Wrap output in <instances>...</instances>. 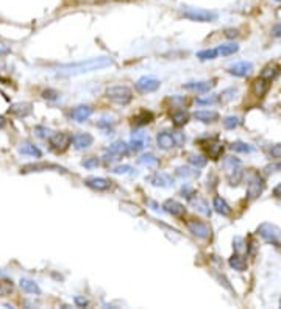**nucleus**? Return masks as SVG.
Masks as SVG:
<instances>
[{
    "mask_svg": "<svg viewBox=\"0 0 281 309\" xmlns=\"http://www.w3.org/2000/svg\"><path fill=\"white\" fill-rule=\"evenodd\" d=\"M114 61L111 56H97L89 58L85 61H77L70 64H63L56 69V77H77V75L89 73L95 71H103L106 67L113 66Z\"/></svg>",
    "mask_w": 281,
    "mask_h": 309,
    "instance_id": "f257e3e1",
    "label": "nucleus"
},
{
    "mask_svg": "<svg viewBox=\"0 0 281 309\" xmlns=\"http://www.w3.org/2000/svg\"><path fill=\"white\" fill-rule=\"evenodd\" d=\"M181 16L188 20L194 22H214L217 20L219 14L216 11L203 10V8H194V6H183Z\"/></svg>",
    "mask_w": 281,
    "mask_h": 309,
    "instance_id": "f03ea898",
    "label": "nucleus"
},
{
    "mask_svg": "<svg viewBox=\"0 0 281 309\" xmlns=\"http://www.w3.org/2000/svg\"><path fill=\"white\" fill-rule=\"evenodd\" d=\"M105 95L111 102L119 105H127L133 99V92L128 86H108L105 89Z\"/></svg>",
    "mask_w": 281,
    "mask_h": 309,
    "instance_id": "7ed1b4c3",
    "label": "nucleus"
},
{
    "mask_svg": "<svg viewBox=\"0 0 281 309\" xmlns=\"http://www.w3.org/2000/svg\"><path fill=\"white\" fill-rule=\"evenodd\" d=\"M258 235L269 244L280 245V242H281V230L273 223H269V222L261 223L260 228H258Z\"/></svg>",
    "mask_w": 281,
    "mask_h": 309,
    "instance_id": "20e7f679",
    "label": "nucleus"
},
{
    "mask_svg": "<svg viewBox=\"0 0 281 309\" xmlns=\"http://www.w3.org/2000/svg\"><path fill=\"white\" fill-rule=\"evenodd\" d=\"M128 152H130L128 144H125L123 141H116L108 147L105 156H103V160H105L106 163H113L116 160H119L121 156H125Z\"/></svg>",
    "mask_w": 281,
    "mask_h": 309,
    "instance_id": "39448f33",
    "label": "nucleus"
},
{
    "mask_svg": "<svg viewBox=\"0 0 281 309\" xmlns=\"http://www.w3.org/2000/svg\"><path fill=\"white\" fill-rule=\"evenodd\" d=\"M264 191V180L255 173V175H251L250 182H248V187H247V195L250 200H255L258 199Z\"/></svg>",
    "mask_w": 281,
    "mask_h": 309,
    "instance_id": "423d86ee",
    "label": "nucleus"
},
{
    "mask_svg": "<svg viewBox=\"0 0 281 309\" xmlns=\"http://www.w3.org/2000/svg\"><path fill=\"white\" fill-rule=\"evenodd\" d=\"M49 139H50L52 148H55L56 152H64V150L70 145V136L68 133H64V131L53 133Z\"/></svg>",
    "mask_w": 281,
    "mask_h": 309,
    "instance_id": "0eeeda50",
    "label": "nucleus"
},
{
    "mask_svg": "<svg viewBox=\"0 0 281 309\" xmlns=\"http://www.w3.org/2000/svg\"><path fill=\"white\" fill-rule=\"evenodd\" d=\"M135 86H136V89L139 92L147 94V92H155L157 89H159L161 83H159V80L153 78V77H140L136 81Z\"/></svg>",
    "mask_w": 281,
    "mask_h": 309,
    "instance_id": "6e6552de",
    "label": "nucleus"
},
{
    "mask_svg": "<svg viewBox=\"0 0 281 309\" xmlns=\"http://www.w3.org/2000/svg\"><path fill=\"white\" fill-rule=\"evenodd\" d=\"M70 144L77 150H85L94 144V138L89 133H75L70 136Z\"/></svg>",
    "mask_w": 281,
    "mask_h": 309,
    "instance_id": "1a4fd4ad",
    "label": "nucleus"
},
{
    "mask_svg": "<svg viewBox=\"0 0 281 309\" xmlns=\"http://www.w3.org/2000/svg\"><path fill=\"white\" fill-rule=\"evenodd\" d=\"M188 228L194 236H197L198 239H208L211 236V230L206 223L198 222V220H191L188 222Z\"/></svg>",
    "mask_w": 281,
    "mask_h": 309,
    "instance_id": "9d476101",
    "label": "nucleus"
},
{
    "mask_svg": "<svg viewBox=\"0 0 281 309\" xmlns=\"http://www.w3.org/2000/svg\"><path fill=\"white\" fill-rule=\"evenodd\" d=\"M94 109L89 107V105H78L72 111H70V119L75 120V122H85L91 116H92Z\"/></svg>",
    "mask_w": 281,
    "mask_h": 309,
    "instance_id": "9b49d317",
    "label": "nucleus"
},
{
    "mask_svg": "<svg viewBox=\"0 0 281 309\" xmlns=\"http://www.w3.org/2000/svg\"><path fill=\"white\" fill-rule=\"evenodd\" d=\"M162 209H164L167 214H171L174 217H181L184 213H186L184 205H181L180 201H176L174 199H167L164 203H162Z\"/></svg>",
    "mask_w": 281,
    "mask_h": 309,
    "instance_id": "f8f14e48",
    "label": "nucleus"
},
{
    "mask_svg": "<svg viewBox=\"0 0 281 309\" xmlns=\"http://www.w3.org/2000/svg\"><path fill=\"white\" fill-rule=\"evenodd\" d=\"M149 183L155 187H171L174 184V178L164 172H157L149 177Z\"/></svg>",
    "mask_w": 281,
    "mask_h": 309,
    "instance_id": "ddd939ff",
    "label": "nucleus"
},
{
    "mask_svg": "<svg viewBox=\"0 0 281 309\" xmlns=\"http://www.w3.org/2000/svg\"><path fill=\"white\" fill-rule=\"evenodd\" d=\"M10 114L16 116V117H27L32 114L33 111V105L28 103V102H19V103H14L10 107Z\"/></svg>",
    "mask_w": 281,
    "mask_h": 309,
    "instance_id": "4468645a",
    "label": "nucleus"
},
{
    "mask_svg": "<svg viewBox=\"0 0 281 309\" xmlns=\"http://www.w3.org/2000/svg\"><path fill=\"white\" fill-rule=\"evenodd\" d=\"M85 184L88 187H91L94 191H108L111 187V182L106 178H102V177H91V178H86L85 180Z\"/></svg>",
    "mask_w": 281,
    "mask_h": 309,
    "instance_id": "2eb2a0df",
    "label": "nucleus"
},
{
    "mask_svg": "<svg viewBox=\"0 0 281 309\" xmlns=\"http://www.w3.org/2000/svg\"><path fill=\"white\" fill-rule=\"evenodd\" d=\"M44 170H64L63 167L56 164H49V163H41V164H27L20 169L22 173L28 172H44Z\"/></svg>",
    "mask_w": 281,
    "mask_h": 309,
    "instance_id": "dca6fc26",
    "label": "nucleus"
},
{
    "mask_svg": "<svg viewBox=\"0 0 281 309\" xmlns=\"http://www.w3.org/2000/svg\"><path fill=\"white\" fill-rule=\"evenodd\" d=\"M214 85H216L214 81H191V83H186V85H183V88L194 92H210Z\"/></svg>",
    "mask_w": 281,
    "mask_h": 309,
    "instance_id": "f3484780",
    "label": "nucleus"
},
{
    "mask_svg": "<svg viewBox=\"0 0 281 309\" xmlns=\"http://www.w3.org/2000/svg\"><path fill=\"white\" fill-rule=\"evenodd\" d=\"M251 71H253V64L250 61H239V63L233 64L228 72L234 75V77H246V75H248Z\"/></svg>",
    "mask_w": 281,
    "mask_h": 309,
    "instance_id": "a211bd4d",
    "label": "nucleus"
},
{
    "mask_svg": "<svg viewBox=\"0 0 281 309\" xmlns=\"http://www.w3.org/2000/svg\"><path fill=\"white\" fill-rule=\"evenodd\" d=\"M157 142H158V147L162 148V150H171V148L176 147V142H175V139L172 136V133H169V131L158 133Z\"/></svg>",
    "mask_w": 281,
    "mask_h": 309,
    "instance_id": "6ab92c4d",
    "label": "nucleus"
},
{
    "mask_svg": "<svg viewBox=\"0 0 281 309\" xmlns=\"http://www.w3.org/2000/svg\"><path fill=\"white\" fill-rule=\"evenodd\" d=\"M149 142V138H147V134H144L142 131H139V133H133V136H131V142H130V150H133V152H140L145 144Z\"/></svg>",
    "mask_w": 281,
    "mask_h": 309,
    "instance_id": "aec40b11",
    "label": "nucleus"
},
{
    "mask_svg": "<svg viewBox=\"0 0 281 309\" xmlns=\"http://www.w3.org/2000/svg\"><path fill=\"white\" fill-rule=\"evenodd\" d=\"M269 80H265V78H256L253 81V85H251V92H253L256 97H263L265 92L269 91Z\"/></svg>",
    "mask_w": 281,
    "mask_h": 309,
    "instance_id": "412c9836",
    "label": "nucleus"
},
{
    "mask_svg": "<svg viewBox=\"0 0 281 309\" xmlns=\"http://www.w3.org/2000/svg\"><path fill=\"white\" fill-rule=\"evenodd\" d=\"M191 203H192V206L195 208L197 213H200V214H203V216H206V217L211 216L210 205H208V203H206L203 199H200V197H197V195H194V197L191 199Z\"/></svg>",
    "mask_w": 281,
    "mask_h": 309,
    "instance_id": "4be33fe9",
    "label": "nucleus"
},
{
    "mask_svg": "<svg viewBox=\"0 0 281 309\" xmlns=\"http://www.w3.org/2000/svg\"><path fill=\"white\" fill-rule=\"evenodd\" d=\"M212 208L214 211H216L217 214L220 216H230L231 214V208L230 205L222 199V197H214V201H212Z\"/></svg>",
    "mask_w": 281,
    "mask_h": 309,
    "instance_id": "5701e85b",
    "label": "nucleus"
},
{
    "mask_svg": "<svg viewBox=\"0 0 281 309\" xmlns=\"http://www.w3.org/2000/svg\"><path fill=\"white\" fill-rule=\"evenodd\" d=\"M194 117L198 120V122L211 124V122H216V120L219 119V114L216 111H195Z\"/></svg>",
    "mask_w": 281,
    "mask_h": 309,
    "instance_id": "b1692460",
    "label": "nucleus"
},
{
    "mask_svg": "<svg viewBox=\"0 0 281 309\" xmlns=\"http://www.w3.org/2000/svg\"><path fill=\"white\" fill-rule=\"evenodd\" d=\"M138 163L140 165H145V167H149V169H157L158 165H159V160L155 155H152V153L140 155L138 158Z\"/></svg>",
    "mask_w": 281,
    "mask_h": 309,
    "instance_id": "393cba45",
    "label": "nucleus"
},
{
    "mask_svg": "<svg viewBox=\"0 0 281 309\" xmlns=\"http://www.w3.org/2000/svg\"><path fill=\"white\" fill-rule=\"evenodd\" d=\"M19 153L27 155V156H33V158H41V156H42V152H41V150H39L38 147H36V145L30 144V142H24V144H20V147H19Z\"/></svg>",
    "mask_w": 281,
    "mask_h": 309,
    "instance_id": "a878e982",
    "label": "nucleus"
},
{
    "mask_svg": "<svg viewBox=\"0 0 281 309\" xmlns=\"http://www.w3.org/2000/svg\"><path fill=\"white\" fill-rule=\"evenodd\" d=\"M19 284H20L22 291L27 292V293H36V295H39V293H41L39 286L36 284L33 280H28V278H22V280L19 281Z\"/></svg>",
    "mask_w": 281,
    "mask_h": 309,
    "instance_id": "bb28decb",
    "label": "nucleus"
},
{
    "mask_svg": "<svg viewBox=\"0 0 281 309\" xmlns=\"http://www.w3.org/2000/svg\"><path fill=\"white\" fill-rule=\"evenodd\" d=\"M228 264H230V267H233L234 270H238V272H246V270H247V262H246V259H244L241 254L231 256L230 261H228Z\"/></svg>",
    "mask_w": 281,
    "mask_h": 309,
    "instance_id": "cd10ccee",
    "label": "nucleus"
},
{
    "mask_svg": "<svg viewBox=\"0 0 281 309\" xmlns=\"http://www.w3.org/2000/svg\"><path fill=\"white\" fill-rule=\"evenodd\" d=\"M171 117H172V124H174L175 127H183V125H186L188 120H189V114H188V112L184 111V109L175 111Z\"/></svg>",
    "mask_w": 281,
    "mask_h": 309,
    "instance_id": "c85d7f7f",
    "label": "nucleus"
},
{
    "mask_svg": "<svg viewBox=\"0 0 281 309\" xmlns=\"http://www.w3.org/2000/svg\"><path fill=\"white\" fill-rule=\"evenodd\" d=\"M152 120H153V114L150 111H140V112H138L135 117H133V122H135L136 125H139V127L150 124Z\"/></svg>",
    "mask_w": 281,
    "mask_h": 309,
    "instance_id": "c756f323",
    "label": "nucleus"
},
{
    "mask_svg": "<svg viewBox=\"0 0 281 309\" xmlns=\"http://www.w3.org/2000/svg\"><path fill=\"white\" fill-rule=\"evenodd\" d=\"M175 175L178 178H194L198 175V170L197 169H191V167H186V165H180V167H176L175 170Z\"/></svg>",
    "mask_w": 281,
    "mask_h": 309,
    "instance_id": "7c9ffc66",
    "label": "nucleus"
},
{
    "mask_svg": "<svg viewBox=\"0 0 281 309\" xmlns=\"http://www.w3.org/2000/svg\"><path fill=\"white\" fill-rule=\"evenodd\" d=\"M217 50H219V54H220V55L228 56V55L236 54V52L239 50V46H238V44H236V42H227V44H222V46H220Z\"/></svg>",
    "mask_w": 281,
    "mask_h": 309,
    "instance_id": "2f4dec72",
    "label": "nucleus"
},
{
    "mask_svg": "<svg viewBox=\"0 0 281 309\" xmlns=\"http://www.w3.org/2000/svg\"><path fill=\"white\" fill-rule=\"evenodd\" d=\"M188 160L195 169H202L206 165V163H208V158L203 156V155H189Z\"/></svg>",
    "mask_w": 281,
    "mask_h": 309,
    "instance_id": "473e14b6",
    "label": "nucleus"
},
{
    "mask_svg": "<svg viewBox=\"0 0 281 309\" xmlns=\"http://www.w3.org/2000/svg\"><path fill=\"white\" fill-rule=\"evenodd\" d=\"M231 150H234V152L238 153H250L253 152V147H251L250 144H247V142H242V141H236L231 144Z\"/></svg>",
    "mask_w": 281,
    "mask_h": 309,
    "instance_id": "72a5a7b5",
    "label": "nucleus"
},
{
    "mask_svg": "<svg viewBox=\"0 0 281 309\" xmlns=\"http://www.w3.org/2000/svg\"><path fill=\"white\" fill-rule=\"evenodd\" d=\"M14 291V284L11 280H0V297H8Z\"/></svg>",
    "mask_w": 281,
    "mask_h": 309,
    "instance_id": "f704fd0d",
    "label": "nucleus"
},
{
    "mask_svg": "<svg viewBox=\"0 0 281 309\" xmlns=\"http://www.w3.org/2000/svg\"><path fill=\"white\" fill-rule=\"evenodd\" d=\"M217 55H219V50L217 49H206V50L197 52V58L198 59H203V61H206V59L217 58Z\"/></svg>",
    "mask_w": 281,
    "mask_h": 309,
    "instance_id": "c9c22d12",
    "label": "nucleus"
},
{
    "mask_svg": "<svg viewBox=\"0 0 281 309\" xmlns=\"http://www.w3.org/2000/svg\"><path fill=\"white\" fill-rule=\"evenodd\" d=\"M236 94H238V88H228V89H225V91L220 94L219 100L222 103H228V102H231L234 99Z\"/></svg>",
    "mask_w": 281,
    "mask_h": 309,
    "instance_id": "e433bc0d",
    "label": "nucleus"
},
{
    "mask_svg": "<svg viewBox=\"0 0 281 309\" xmlns=\"http://www.w3.org/2000/svg\"><path fill=\"white\" fill-rule=\"evenodd\" d=\"M241 125V119L238 116H227L224 119V127L227 130H234V128H238Z\"/></svg>",
    "mask_w": 281,
    "mask_h": 309,
    "instance_id": "4c0bfd02",
    "label": "nucleus"
},
{
    "mask_svg": "<svg viewBox=\"0 0 281 309\" xmlns=\"http://www.w3.org/2000/svg\"><path fill=\"white\" fill-rule=\"evenodd\" d=\"M239 165H241V161L238 160V158H233V156H227L225 161H224V167L228 172H234Z\"/></svg>",
    "mask_w": 281,
    "mask_h": 309,
    "instance_id": "58836bf2",
    "label": "nucleus"
},
{
    "mask_svg": "<svg viewBox=\"0 0 281 309\" xmlns=\"http://www.w3.org/2000/svg\"><path fill=\"white\" fill-rule=\"evenodd\" d=\"M222 152H224V145L222 144H210V147H208V155L211 160H219Z\"/></svg>",
    "mask_w": 281,
    "mask_h": 309,
    "instance_id": "ea45409f",
    "label": "nucleus"
},
{
    "mask_svg": "<svg viewBox=\"0 0 281 309\" xmlns=\"http://www.w3.org/2000/svg\"><path fill=\"white\" fill-rule=\"evenodd\" d=\"M233 247H234V252L238 254H244L247 252V245H246V240H244L242 237L236 236L234 240H233Z\"/></svg>",
    "mask_w": 281,
    "mask_h": 309,
    "instance_id": "a19ab883",
    "label": "nucleus"
},
{
    "mask_svg": "<svg viewBox=\"0 0 281 309\" xmlns=\"http://www.w3.org/2000/svg\"><path fill=\"white\" fill-rule=\"evenodd\" d=\"M278 73V69L275 66H265L264 69H263V72H261V78H265V80H272L273 77H275V75Z\"/></svg>",
    "mask_w": 281,
    "mask_h": 309,
    "instance_id": "79ce46f5",
    "label": "nucleus"
},
{
    "mask_svg": "<svg viewBox=\"0 0 281 309\" xmlns=\"http://www.w3.org/2000/svg\"><path fill=\"white\" fill-rule=\"evenodd\" d=\"M35 134H36L38 138L47 139V138L52 136V130H50V128L42 127V125H38V127H35Z\"/></svg>",
    "mask_w": 281,
    "mask_h": 309,
    "instance_id": "37998d69",
    "label": "nucleus"
},
{
    "mask_svg": "<svg viewBox=\"0 0 281 309\" xmlns=\"http://www.w3.org/2000/svg\"><path fill=\"white\" fill-rule=\"evenodd\" d=\"M81 165L86 167V169H95L99 165V160L95 156H88V158H85L83 161H81Z\"/></svg>",
    "mask_w": 281,
    "mask_h": 309,
    "instance_id": "c03bdc74",
    "label": "nucleus"
},
{
    "mask_svg": "<svg viewBox=\"0 0 281 309\" xmlns=\"http://www.w3.org/2000/svg\"><path fill=\"white\" fill-rule=\"evenodd\" d=\"M219 99H217V95H205V97H197V103L198 105H212V103H216Z\"/></svg>",
    "mask_w": 281,
    "mask_h": 309,
    "instance_id": "a18cd8bd",
    "label": "nucleus"
},
{
    "mask_svg": "<svg viewBox=\"0 0 281 309\" xmlns=\"http://www.w3.org/2000/svg\"><path fill=\"white\" fill-rule=\"evenodd\" d=\"M131 172V165H116V167L113 169V173H116V175H127V173Z\"/></svg>",
    "mask_w": 281,
    "mask_h": 309,
    "instance_id": "49530a36",
    "label": "nucleus"
},
{
    "mask_svg": "<svg viewBox=\"0 0 281 309\" xmlns=\"http://www.w3.org/2000/svg\"><path fill=\"white\" fill-rule=\"evenodd\" d=\"M181 194H183V197H186L188 200H191L192 197H194V195H197L195 189H194V187H191V186H183Z\"/></svg>",
    "mask_w": 281,
    "mask_h": 309,
    "instance_id": "de8ad7c7",
    "label": "nucleus"
},
{
    "mask_svg": "<svg viewBox=\"0 0 281 309\" xmlns=\"http://www.w3.org/2000/svg\"><path fill=\"white\" fill-rule=\"evenodd\" d=\"M172 136L176 142V145H184V142H186V136H184V133L181 131H172Z\"/></svg>",
    "mask_w": 281,
    "mask_h": 309,
    "instance_id": "09e8293b",
    "label": "nucleus"
},
{
    "mask_svg": "<svg viewBox=\"0 0 281 309\" xmlns=\"http://www.w3.org/2000/svg\"><path fill=\"white\" fill-rule=\"evenodd\" d=\"M58 95H60V94H58L56 91H53V89H47V91L42 92V97H44V99H49V100H56Z\"/></svg>",
    "mask_w": 281,
    "mask_h": 309,
    "instance_id": "8fccbe9b",
    "label": "nucleus"
},
{
    "mask_svg": "<svg viewBox=\"0 0 281 309\" xmlns=\"http://www.w3.org/2000/svg\"><path fill=\"white\" fill-rule=\"evenodd\" d=\"M73 301H75V305L78 308H86L88 305H89V301H88L85 297H80V295H77L75 298H73Z\"/></svg>",
    "mask_w": 281,
    "mask_h": 309,
    "instance_id": "3c124183",
    "label": "nucleus"
},
{
    "mask_svg": "<svg viewBox=\"0 0 281 309\" xmlns=\"http://www.w3.org/2000/svg\"><path fill=\"white\" fill-rule=\"evenodd\" d=\"M265 173H273V172H281V164H270L264 169Z\"/></svg>",
    "mask_w": 281,
    "mask_h": 309,
    "instance_id": "603ef678",
    "label": "nucleus"
},
{
    "mask_svg": "<svg viewBox=\"0 0 281 309\" xmlns=\"http://www.w3.org/2000/svg\"><path fill=\"white\" fill-rule=\"evenodd\" d=\"M270 155L273 158H281V144H277L270 148Z\"/></svg>",
    "mask_w": 281,
    "mask_h": 309,
    "instance_id": "864d4df0",
    "label": "nucleus"
},
{
    "mask_svg": "<svg viewBox=\"0 0 281 309\" xmlns=\"http://www.w3.org/2000/svg\"><path fill=\"white\" fill-rule=\"evenodd\" d=\"M8 54H10V47L6 46V44H3L2 41H0V56L8 55Z\"/></svg>",
    "mask_w": 281,
    "mask_h": 309,
    "instance_id": "5fc2aeb1",
    "label": "nucleus"
},
{
    "mask_svg": "<svg viewBox=\"0 0 281 309\" xmlns=\"http://www.w3.org/2000/svg\"><path fill=\"white\" fill-rule=\"evenodd\" d=\"M272 36L273 37H281V24H277L272 28Z\"/></svg>",
    "mask_w": 281,
    "mask_h": 309,
    "instance_id": "6e6d98bb",
    "label": "nucleus"
},
{
    "mask_svg": "<svg viewBox=\"0 0 281 309\" xmlns=\"http://www.w3.org/2000/svg\"><path fill=\"white\" fill-rule=\"evenodd\" d=\"M273 195H275L277 199H281V183L275 187V189H273Z\"/></svg>",
    "mask_w": 281,
    "mask_h": 309,
    "instance_id": "4d7b16f0",
    "label": "nucleus"
},
{
    "mask_svg": "<svg viewBox=\"0 0 281 309\" xmlns=\"http://www.w3.org/2000/svg\"><path fill=\"white\" fill-rule=\"evenodd\" d=\"M227 37H234V36H238V32L236 30H227Z\"/></svg>",
    "mask_w": 281,
    "mask_h": 309,
    "instance_id": "13d9d810",
    "label": "nucleus"
},
{
    "mask_svg": "<svg viewBox=\"0 0 281 309\" xmlns=\"http://www.w3.org/2000/svg\"><path fill=\"white\" fill-rule=\"evenodd\" d=\"M3 125H5V119L0 116V127H3Z\"/></svg>",
    "mask_w": 281,
    "mask_h": 309,
    "instance_id": "bf43d9fd",
    "label": "nucleus"
},
{
    "mask_svg": "<svg viewBox=\"0 0 281 309\" xmlns=\"http://www.w3.org/2000/svg\"><path fill=\"white\" fill-rule=\"evenodd\" d=\"M275 2H281V0H275Z\"/></svg>",
    "mask_w": 281,
    "mask_h": 309,
    "instance_id": "052dcab7",
    "label": "nucleus"
}]
</instances>
